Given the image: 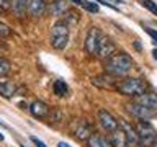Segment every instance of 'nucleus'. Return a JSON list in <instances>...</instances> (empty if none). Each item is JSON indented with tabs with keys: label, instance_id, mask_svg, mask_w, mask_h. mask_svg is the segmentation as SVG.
Segmentation results:
<instances>
[{
	"label": "nucleus",
	"instance_id": "obj_27",
	"mask_svg": "<svg viewBox=\"0 0 157 147\" xmlns=\"http://www.w3.org/2000/svg\"><path fill=\"white\" fill-rule=\"evenodd\" d=\"M12 2H13V0H0V10L3 12V10L10 8V7H12Z\"/></svg>",
	"mask_w": 157,
	"mask_h": 147
},
{
	"label": "nucleus",
	"instance_id": "obj_34",
	"mask_svg": "<svg viewBox=\"0 0 157 147\" xmlns=\"http://www.w3.org/2000/svg\"><path fill=\"white\" fill-rule=\"evenodd\" d=\"M0 141H3V134H0Z\"/></svg>",
	"mask_w": 157,
	"mask_h": 147
},
{
	"label": "nucleus",
	"instance_id": "obj_18",
	"mask_svg": "<svg viewBox=\"0 0 157 147\" xmlns=\"http://www.w3.org/2000/svg\"><path fill=\"white\" fill-rule=\"evenodd\" d=\"M17 93V85L13 82H0V95L3 98H12Z\"/></svg>",
	"mask_w": 157,
	"mask_h": 147
},
{
	"label": "nucleus",
	"instance_id": "obj_1",
	"mask_svg": "<svg viewBox=\"0 0 157 147\" xmlns=\"http://www.w3.org/2000/svg\"><path fill=\"white\" fill-rule=\"evenodd\" d=\"M105 72L111 77H124L132 70V59L126 52H115L105 61Z\"/></svg>",
	"mask_w": 157,
	"mask_h": 147
},
{
	"label": "nucleus",
	"instance_id": "obj_30",
	"mask_svg": "<svg viewBox=\"0 0 157 147\" xmlns=\"http://www.w3.org/2000/svg\"><path fill=\"white\" fill-rule=\"evenodd\" d=\"M57 147H69V144H66V142H59Z\"/></svg>",
	"mask_w": 157,
	"mask_h": 147
},
{
	"label": "nucleus",
	"instance_id": "obj_13",
	"mask_svg": "<svg viewBox=\"0 0 157 147\" xmlns=\"http://www.w3.org/2000/svg\"><path fill=\"white\" fill-rule=\"evenodd\" d=\"M110 142L113 147H126L128 141H126V134L123 132V129L118 126V129H115L110 136Z\"/></svg>",
	"mask_w": 157,
	"mask_h": 147
},
{
	"label": "nucleus",
	"instance_id": "obj_5",
	"mask_svg": "<svg viewBox=\"0 0 157 147\" xmlns=\"http://www.w3.org/2000/svg\"><path fill=\"white\" fill-rule=\"evenodd\" d=\"M71 132L78 141H87L93 134V129L85 119H74L71 123Z\"/></svg>",
	"mask_w": 157,
	"mask_h": 147
},
{
	"label": "nucleus",
	"instance_id": "obj_31",
	"mask_svg": "<svg viewBox=\"0 0 157 147\" xmlns=\"http://www.w3.org/2000/svg\"><path fill=\"white\" fill-rule=\"evenodd\" d=\"M71 2H74L75 5H82V2H83V0H71Z\"/></svg>",
	"mask_w": 157,
	"mask_h": 147
},
{
	"label": "nucleus",
	"instance_id": "obj_22",
	"mask_svg": "<svg viewBox=\"0 0 157 147\" xmlns=\"http://www.w3.org/2000/svg\"><path fill=\"white\" fill-rule=\"evenodd\" d=\"M82 7L87 10V12H92V13H98V10H100V7H98L97 2H82Z\"/></svg>",
	"mask_w": 157,
	"mask_h": 147
},
{
	"label": "nucleus",
	"instance_id": "obj_24",
	"mask_svg": "<svg viewBox=\"0 0 157 147\" xmlns=\"http://www.w3.org/2000/svg\"><path fill=\"white\" fill-rule=\"evenodd\" d=\"M62 118H64V115H62V111L61 110H52V113H51V123H54V124H57V123H61L62 121Z\"/></svg>",
	"mask_w": 157,
	"mask_h": 147
},
{
	"label": "nucleus",
	"instance_id": "obj_15",
	"mask_svg": "<svg viewBox=\"0 0 157 147\" xmlns=\"http://www.w3.org/2000/svg\"><path fill=\"white\" fill-rule=\"evenodd\" d=\"M49 12H51V15H54V17H62V15H66L69 12V7L64 0H54V2L49 5Z\"/></svg>",
	"mask_w": 157,
	"mask_h": 147
},
{
	"label": "nucleus",
	"instance_id": "obj_6",
	"mask_svg": "<svg viewBox=\"0 0 157 147\" xmlns=\"http://www.w3.org/2000/svg\"><path fill=\"white\" fill-rule=\"evenodd\" d=\"M126 108H128V111H129L132 116H136L137 119H141V121L151 119V118H154V115L157 113V111H154V110H151V108H147V106H144V105H141V103H137V101L128 103Z\"/></svg>",
	"mask_w": 157,
	"mask_h": 147
},
{
	"label": "nucleus",
	"instance_id": "obj_10",
	"mask_svg": "<svg viewBox=\"0 0 157 147\" xmlns=\"http://www.w3.org/2000/svg\"><path fill=\"white\" fill-rule=\"evenodd\" d=\"M118 126L123 129V132L126 134V141H128V145H137L139 144V139H137V132H136V129L132 127L129 123H126L124 119H120L118 121Z\"/></svg>",
	"mask_w": 157,
	"mask_h": 147
},
{
	"label": "nucleus",
	"instance_id": "obj_3",
	"mask_svg": "<svg viewBox=\"0 0 157 147\" xmlns=\"http://www.w3.org/2000/svg\"><path fill=\"white\" fill-rule=\"evenodd\" d=\"M69 43V24L64 21H56L51 28V44L54 49H64Z\"/></svg>",
	"mask_w": 157,
	"mask_h": 147
},
{
	"label": "nucleus",
	"instance_id": "obj_33",
	"mask_svg": "<svg viewBox=\"0 0 157 147\" xmlns=\"http://www.w3.org/2000/svg\"><path fill=\"white\" fill-rule=\"evenodd\" d=\"M152 56H154V59L157 61V49H154V51H152Z\"/></svg>",
	"mask_w": 157,
	"mask_h": 147
},
{
	"label": "nucleus",
	"instance_id": "obj_7",
	"mask_svg": "<svg viewBox=\"0 0 157 147\" xmlns=\"http://www.w3.org/2000/svg\"><path fill=\"white\" fill-rule=\"evenodd\" d=\"M101 38V33L100 29L92 26L87 33V38H85V51L88 56H97V47H98V41Z\"/></svg>",
	"mask_w": 157,
	"mask_h": 147
},
{
	"label": "nucleus",
	"instance_id": "obj_32",
	"mask_svg": "<svg viewBox=\"0 0 157 147\" xmlns=\"http://www.w3.org/2000/svg\"><path fill=\"white\" fill-rule=\"evenodd\" d=\"M2 51H7V46H3V44H0V52Z\"/></svg>",
	"mask_w": 157,
	"mask_h": 147
},
{
	"label": "nucleus",
	"instance_id": "obj_11",
	"mask_svg": "<svg viewBox=\"0 0 157 147\" xmlns=\"http://www.w3.org/2000/svg\"><path fill=\"white\" fill-rule=\"evenodd\" d=\"M29 113L34 116V118H38V119H44V118H48L49 116V113H51V108H49L44 101H33L31 105H29Z\"/></svg>",
	"mask_w": 157,
	"mask_h": 147
},
{
	"label": "nucleus",
	"instance_id": "obj_26",
	"mask_svg": "<svg viewBox=\"0 0 157 147\" xmlns=\"http://www.w3.org/2000/svg\"><path fill=\"white\" fill-rule=\"evenodd\" d=\"M144 31L149 34V36L154 39V43L157 44V31H155V29H152V28H147V26H146V28H144Z\"/></svg>",
	"mask_w": 157,
	"mask_h": 147
},
{
	"label": "nucleus",
	"instance_id": "obj_25",
	"mask_svg": "<svg viewBox=\"0 0 157 147\" xmlns=\"http://www.w3.org/2000/svg\"><path fill=\"white\" fill-rule=\"evenodd\" d=\"M10 34H12V29H10L7 24L0 23V36H2V38H7V36H10Z\"/></svg>",
	"mask_w": 157,
	"mask_h": 147
},
{
	"label": "nucleus",
	"instance_id": "obj_8",
	"mask_svg": "<svg viewBox=\"0 0 157 147\" xmlns=\"http://www.w3.org/2000/svg\"><path fill=\"white\" fill-rule=\"evenodd\" d=\"M115 52H116L115 43H113L108 36H101V38H100V41H98L97 56L100 57V59H105V61H106V59H108V57H111Z\"/></svg>",
	"mask_w": 157,
	"mask_h": 147
},
{
	"label": "nucleus",
	"instance_id": "obj_28",
	"mask_svg": "<svg viewBox=\"0 0 157 147\" xmlns=\"http://www.w3.org/2000/svg\"><path fill=\"white\" fill-rule=\"evenodd\" d=\"M29 139H31V142H34V145H36V147H46V144H44L43 141H39L38 137H34V136H31V137H29Z\"/></svg>",
	"mask_w": 157,
	"mask_h": 147
},
{
	"label": "nucleus",
	"instance_id": "obj_17",
	"mask_svg": "<svg viewBox=\"0 0 157 147\" xmlns=\"http://www.w3.org/2000/svg\"><path fill=\"white\" fill-rule=\"evenodd\" d=\"M87 141H88V145L90 147H113L110 139L105 136H100V134H92Z\"/></svg>",
	"mask_w": 157,
	"mask_h": 147
},
{
	"label": "nucleus",
	"instance_id": "obj_16",
	"mask_svg": "<svg viewBox=\"0 0 157 147\" xmlns=\"http://www.w3.org/2000/svg\"><path fill=\"white\" fill-rule=\"evenodd\" d=\"M92 83L100 88H111L115 87V78L111 75H97V77H92Z\"/></svg>",
	"mask_w": 157,
	"mask_h": 147
},
{
	"label": "nucleus",
	"instance_id": "obj_20",
	"mask_svg": "<svg viewBox=\"0 0 157 147\" xmlns=\"http://www.w3.org/2000/svg\"><path fill=\"white\" fill-rule=\"evenodd\" d=\"M54 93H56L57 96H64V95H67V83L66 82H62V80H57V82H54Z\"/></svg>",
	"mask_w": 157,
	"mask_h": 147
},
{
	"label": "nucleus",
	"instance_id": "obj_21",
	"mask_svg": "<svg viewBox=\"0 0 157 147\" xmlns=\"http://www.w3.org/2000/svg\"><path fill=\"white\" fill-rule=\"evenodd\" d=\"M12 70V64H10V61H7V59L0 57V77L7 75V74Z\"/></svg>",
	"mask_w": 157,
	"mask_h": 147
},
{
	"label": "nucleus",
	"instance_id": "obj_35",
	"mask_svg": "<svg viewBox=\"0 0 157 147\" xmlns=\"http://www.w3.org/2000/svg\"><path fill=\"white\" fill-rule=\"evenodd\" d=\"M134 147H141V145H134Z\"/></svg>",
	"mask_w": 157,
	"mask_h": 147
},
{
	"label": "nucleus",
	"instance_id": "obj_12",
	"mask_svg": "<svg viewBox=\"0 0 157 147\" xmlns=\"http://www.w3.org/2000/svg\"><path fill=\"white\" fill-rule=\"evenodd\" d=\"M46 10V2L44 0H28V12L31 17H41Z\"/></svg>",
	"mask_w": 157,
	"mask_h": 147
},
{
	"label": "nucleus",
	"instance_id": "obj_4",
	"mask_svg": "<svg viewBox=\"0 0 157 147\" xmlns=\"http://www.w3.org/2000/svg\"><path fill=\"white\" fill-rule=\"evenodd\" d=\"M136 132H137V139H139L141 147H152L157 144V132L147 121H139Z\"/></svg>",
	"mask_w": 157,
	"mask_h": 147
},
{
	"label": "nucleus",
	"instance_id": "obj_29",
	"mask_svg": "<svg viewBox=\"0 0 157 147\" xmlns=\"http://www.w3.org/2000/svg\"><path fill=\"white\" fill-rule=\"evenodd\" d=\"M134 47L137 49V51H141V44H139V41H136V43H134Z\"/></svg>",
	"mask_w": 157,
	"mask_h": 147
},
{
	"label": "nucleus",
	"instance_id": "obj_2",
	"mask_svg": "<svg viewBox=\"0 0 157 147\" xmlns=\"http://www.w3.org/2000/svg\"><path fill=\"white\" fill-rule=\"evenodd\" d=\"M115 87L118 92L126 96H141L146 93V88H147L144 80H139V78H126V80L116 83Z\"/></svg>",
	"mask_w": 157,
	"mask_h": 147
},
{
	"label": "nucleus",
	"instance_id": "obj_19",
	"mask_svg": "<svg viewBox=\"0 0 157 147\" xmlns=\"http://www.w3.org/2000/svg\"><path fill=\"white\" fill-rule=\"evenodd\" d=\"M12 8L20 18H23L25 15H26V10H28V0H13Z\"/></svg>",
	"mask_w": 157,
	"mask_h": 147
},
{
	"label": "nucleus",
	"instance_id": "obj_9",
	"mask_svg": "<svg viewBox=\"0 0 157 147\" xmlns=\"http://www.w3.org/2000/svg\"><path fill=\"white\" fill-rule=\"evenodd\" d=\"M98 121H100V126L108 132H113L115 129H118V121L106 110H98Z\"/></svg>",
	"mask_w": 157,
	"mask_h": 147
},
{
	"label": "nucleus",
	"instance_id": "obj_14",
	"mask_svg": "<svg viewBox=\"0 0 157 147\" xmlns=\"http://www.w3.org/2000/svg\"><path fill=\"white\" fill-rule=\"evenodd\" d=\"M137 103H141V105H144L147 108H151V110L157 111V95L155 93H144V95L137 96Z\"/></svg>",
	"mask_w": 157,
	"mask_h": 147
},
{
	"label": "nucleus",
	"instance_id": "obj_23",
	"mask_svg": "<svg viewBox=\"0 0 157 147\" xmlns=\"http://www.w3.org/2000/svg\"><path fill=\"white\" fill-rule=\"evenodd\" d=\"M141 5H142L144 8H147V10H149L151 13L157 15V3H154L152 0H142V2H141Z\"/></svg>",
	"mask_w": 157,
	"mask_h": 147
}]
</instances>
